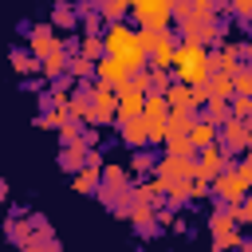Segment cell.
<instances>
[{
  "instance_id": "obj_1",
  "label": "cell",
  "mask_w": 252,
  "mask_h": 252,
  "mask_svg": "<svg viewBox=\"0 0 252 252\" xmlns=\"http://www.w3.org/2000/svg\"><path fill=\"white\" fill-rule=\"evenodd\" d=\"M102 51H106V59H118L130 75L146 67V51H142V43H138V32L126 28L122 20L106 28V35H102Z\"/></svg>"
},
{
  "instance_id": "obj_6",
  "label": "cell",
  "mask_w": 252,
  "mask_h": 252,
  "mask_svg": "<svg viewBox=\"0 0 252 252\" xmlns=\"http://www.w3.org/2000/svg\"><path fill=\"white\" fill-rule=\"evenodd\" d=\"M87 94H91V118L94 122H114V102H118V91L114 87H106V83H91L87 87Z\"/></svg>"
},
{
  "instance_id": "obj_10",
  "label": "cell",
  "mask_w": 252,
  "mask_h": 252,
  "mask_svg": "<svg viewBox=\"0 0 252 252\" xmlns=\"http://www.w3.org/2000/svg\"><path fill=\"white\" fill-rule=\"evenodd\" d=\"M185 142H189V150L217 146V122H209V118H193L189 130H185Z\"/></svg>"
},
{
  "instance_id": "obj_29",
  "label": "cell",
  "mask_w": 252,
  "mask_h": 252,
  "mask_svg": "<svg viewBox=\"0 0 252 252\" xmlns=\"http://www.w3.org/2000/svg\"><path fill=\"white\" fill-rule=\"evenodd\" d=\"M51 20H55V24H63V28H67V24H75V12H71V8H67V4H59V8H55V12H51Z\"/></svg>"
},
{
  "instance_id": "obj_25",
  "label": "cell",
  "mask_w": 252,
  "mask_h": 252,
  "mask_svg": "<svg viewBox=\"0 0 252 252\" xmlns=\"http://www.w3.org/2000/svg\"><path fill=\"white\" fill-rule=\"evenodd\" d=\"M98 12H102L110 24H118V16L126 12V0H102V4H98Z\"/></svg>"
},
{
  "instance_id": "obj_28",
  "label": "cell",
  "mask_w": 252,
  "mask_h": 252,
  "mask_svg": "<svg viewBox=\"0 0 252 252\" xmlns=\"http://www.w3.org/2000/svg\"><path fill=\"white\" fill-rule=\"evenodd\" d=\"M67 122H71V114H67V110H59V106H55V110L43 118V126H51V130H63Z\"/></svg>"
},
{
  "instance_id": "obj_18",
  "label": "cell",
  "mask_w": 252,
  "mask_h": 252,
  "mask_svg": "<svg viewBox=\"0 0 252 252\" xmlns=\"http://www.w3.org/2000/svg\"><path fill=\"white\" fill-rule=\"evenodd\" d=\"M75 189H79V193H94V189H98V169H94V165L79 169V173H75Z\"/></svg>"
},
{
  "instance_id": "obj_16",
  "label": "cell",
  "mask_w": 252,
  "mask_h": 252,
  "mask_svg": "<svg viewBox=\"0 0 252 252\" xmlns=\"http://www.w3.org/2000/svg\"><path fill=\"white\" fill-rule=\"evenodd\" d=\"M39 67H43V75H47V79H63V75H67V55H63V47H59V51H51V55H43V59H39Z\"/></svg>"
},
{
  "instance_id": "obj_13",
  "label": "cell",
  "mask_w": 252,
  "mask_h": 252,
  "mask_svg": "<svg viewBox=\"0 0 252 252\" xmlns=\"http://www.w3.org/2000/svg\"><path fill=\"white\" fill-rule=\"evenodd\" d=\"M59 47H63V43L55 39V28L43 24V28L32 32V59H43V55H51V51H59Z\"/></svg>"
},
{
  "instance_id": "obj_5",
  "label": "cell",
  "mask_w": 252,
  "mask_h": 252,
  "mask_svg": "<svg viewBox=\"0 0 252 252\" xmlns=\"http://www.w3.org/2000/svg\"><path fill=\"white\" fill-rule=\"evenodd\" d=\"M130 8L142 20V28H169L173 20V0H130Z\"/></svg>"
},
{
  "instance_id": "obj_4",
  "label": "cell",
  "mask_w": 252,
  "mask_h": 252,
  "mask_svg": "<svg viewBox=\"0 0 252 252\" xmlns=\"http://www.w3.org/2000/svg\"><path fill=\"white\" fill-rule=\"evenodd\" d=\"M138 118L146 122V138H150V142H165V118H169V106H165L161 94H146Z\"/></svg>"
},
{
  "instance_id": "obj_26",
  "label": "cell",
  "mask_w": 252,
  "mask_h": 252,
  "mask_svg": "<svg viewBox=\"0 0 252 252\" xmlns=\"http://www.w3.org/2000/svg\"><path fill=\"white\" fill-rule=\"evenodd\" d=\"M12 67H16V71H20V75H28V71H35V67H39V63H35V59H32V51H16V55H12Z\"/></svg>"
},
{
  "instance_id": "obj_23",
  "label": "cell",
  "mask_w": 252,
  "mask_h": 252,
  "mask_svg": "<svg viewBox=\"0 0 252 252\" xmlns=\"http://www.w3.org/2000/svg\"><path fill=\"white\" fill-rule=\"evenodd\" d=\"M252 91V75H248V67H236L232 71V94H248Z\"/></svg>"
},
{
  "instance_id": "obj_8",
  "label": "cell",
  "mask_w": 252,
  "mask_h": 252,
  "mask_svg": "<svg viewBox=\"0 0 252 252\" xmlns=\"http://www.w3.org/2000/svg\"><path fill=\"white\" fill-rule=\"evenodd\" d=\"M158 177L169 185V181H193V158L185 154H165L158 161Z\"/></svg>"
},
{
  "instance_id": "obj_30",
  "label": "cell",
  "mask_w": 252,
  "mask_h": 252,
  "mask_svg": "<svg viewBox=\"0 0 252 252\" xmlns=\"http://www.w3.org/2000/svg\"><path fill=\"white\" fill-rule=\"evenodd\" d=\"M232 12H236V16H248V12H252V0H232Z\"/></svg>"
},
{
  "instance_id": "obj_9",
  "label": "cell",
  "mask_w": 252,
  "mask_h": 252,
  "mask_svg": "<svg viewBox=\"0 0 252 252\" xmlns=\"http://www.w3.org/2000/svg\"><path fill=\"white\" fill-rule=\"evenodd\" d=\"M224 154H228L224 146H220V150H217V146H205V150H201V161H193V177L209 185V181L224 169Z\"/></svg>"
},
{
  "instance_id": "obj_12",
  "label": "cell",
  "mask_w": 252,
  "mask_h": 252,
  "mask_svg": "<svg viewBox=\"0 0 252 252\" xmlns=\"http://www.w3.org/2000/svg\"><path fill=\"white\" fill-rule=\"evenodd\" d=\"M142 98H146V94H138V91H130V87H118L114 118H118V122H126V118H138V114H142Z\"/></svg>"
},
{
  "instance_id": "obj_17",
  "label": "cell",
  "mask_w": 252,
  "mask_h": 252,
  "mask_svg": "<svg viewBox=\"0 0 252 252\" xmlns=\"http://www.w3.org/2000/svg\"><path fill=\"white\" fill-rule=\"evenodd\" d=\"M189 122H193V114H181V110H169V118H165V138H185V130H189Z\"/></svg>"
},
{
  "instance_id": "obj_27",
  "label": "cell",
  "mask_w": 252,
  "mask_h": 252,
  "mask_svg": "<svg viewBox=\"0 0 252 252\" xmlns=\"http://www.w3.org/2000/svg\"><path fill=\"white\" fill-rule=\"evenodd\" d=\"M67 71H71V75H75V79H87V75H91V71H94V63H91V59H83V55H75V59H71V63H67Z\"/></svg>"
},
{
  "instance_id": "obj_24",
  "label": "cell",
  "mask_w": 252,
  "mask_h": 252,
  "mask_svg": "<svg viewBox=\"0 0 252 252\" xmlns=\"http://www.w3.org/2000/svg\"><path fill=\"white\" fill-rule=\"evenodd\" d=\"M24 252H59V244L47 240V236H28L24 240Z\"/></svg>"
},
{
  "instance_id": "obj_32",
  "label": "cell",
  "mask_w": 252,
  "mask_h": 252,
  "mask_svg": "<svg viewBox=\"0 0 252 252\" xmlns=\"http://www.w3.org/2000/svg\"><path fill=\"white\" fill-rule=\"evenodd\" d=\"M0 197H8V185H4V181H0Z\"/></svg>"
},
{
  "instance_id": "obj_7",
  "label": "cell",
  "mask_w": 252,
  "mask_h": 252,
  "mask_svg": "<svg viewBox=\"0 0 252 252\" xmlns=\"http://www.w3.org/2000/svg\"><path fill=\"white\" fill-rule=\"evenodd\" d=\"M209 228H213V248H217V252H224V248H236V244H240V232H236V224H232L228 209H217V213L209 217Z\"/></svg>"
},
{
  "instance_id": "obj_3",
  "label": "cell",
  "mask_w": 252,
  "mask_h": 252,
  "mask_svg": "<svg viewBox=\"0 0 252 252\" xmlns=\"http://www.w3.org/2000/svg\"><path fill=\"white\" fill-rule=\"evenodd\" d=\"M248 177H252V165L240 161L236 169H220V173L213 177V189H217V197H220L224 205H236V201H244V193H248Z\"/></svg>"
},
{
  "instance_id": "obj_31",
  "label": "cell",
  "mask_w": 252,
  "mask_h": 252,
  "mask_svg": "<svg viewBox=\"0 0 252 252\" xmlns=\"http://www.w3.org/2000/svg\"><path fill=\"white\" fill-rule=\"evenodd\" d=\"M134 169H138V173H146V169H150V158H146V154H138V161H134Z\"/></svg>"
},
{
  "instance_id": "obj_2",
  "label": "cell",
  "mask_w": 252,
  "mask_h": 252,
  "mask_svg": "<svg viewBox=\"0 0 252 252\" xmlns=\"http://www.w3.org/2000/svg\"><path fill=\"white\" fill-rule=\"evenodd\" d=\"M169 67H173V75H177L181 87H205V79L213 75V67H209V51L197 47V43H177Z\"/></svg>"
},
{
  "instance_id": "obj_11",
  "label": "cell",
  "mask_w": 252,
  "mask_h": 252,
  "mask_svg": "<svg viewBox=\"0 0 252 252\" xmlns=\"http://www.w3.org/2000/svg\"><path fill=\"white\" fill-rule=\"evenodd\" d=\"M94 75H98V83H106V87H114V91L126 87V79H130V71H126L118 59H106V55L94 63Z\"/></svg>"
},
{
  "instance_id": "obj_19",
  "label": "cell",
  "mask_w": 252,
  "mask_h": 252,
  "mask_svg": "<svg viewBox=\"0 0 252 252\" xmlns=\"http://www.w3.org/2000/svg\"><path fill=\"white\" fill-rule=\"evenodd\" d=\"M59 161H63L67 169H75V165H83V161H87V154H83V142H71V146H67L63 154H59Z\"/></svg>"
},
{
  "instance_id": "obj_20",
  "label": "cell",
  "mask_w": 252,
  "mask_h": 252,
  "mask_svg": "<svg viewBox=\"0 0 252 252\" xmlns=\"http://www.w3.org/2000/svg\"><path fill=\"white\" fill-rule=\"evenodd\" d=\"M189 12H193V20H213L217 16V0H189Z\"/></svg>"
},
{
  "instance_id": "obj_15",
  "label": "cell",
  "mask_w": 252,
  "mask_h": 252,
  "mask_svg": "<svg viewBox=\"0 0 252 252\" xmlns=\"http://www.w3.org/2000/svg\"><path fill=\"white\" fill-rule=\"evenodd\" d=\"M118 134L130 142V146H146L150 138H146V122L142 118H126V122H118Z\"/></svg>"
},
{
  "instance_id": "obj_14",
  "label": "cell",
  "mask_w": 252,
  "mask_h": 252,
  "mask_svg": "<svg viewBox=\"0 0 252 252\" xmlns=\"http://www.w3.org/2000/svg\"><path fill=\"white\" fill-rule=\"evenodd\" d=\"M220 130H224V146H228V150H244V146H248V126H244V122L228 118Z\"/></svg>"
},
{
  "instance_id": "obj_22",
  "label": "cell",
  "mask_w": 252,
  "mask_h": 252,
  "mask_svg": "<svg viewBox=\"0 0 252 252\" xmlns=\"http://www.w3.org/2000/svg\"><path fill=\"white\" fill-rule=\"evenodd\" d=\"M83 59H91V63L102 59V39L98 35H83Z\"/></svg>"
},
{
  "instance_id": "obj_21",
  "label": "cell",
  "mask_w": 252,
  "mask_h": 252,
  "mask_svg": "<svg viewBox=\"0 0 252 252\" xmlns=\"http://www.w3.org/2000/svg\"><path fill=\"white\" fill-rule=\"evenodd\" d=\"M248 114H252V98H248V94H232V110H228V118L244 122Z\"/></svg>"
}]
</instances>
